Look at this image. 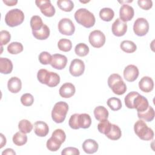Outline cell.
<instances>
[{
  "label": "cell",
  "instance_id": "681fc988",
  "mask_svg": "<svg viewBox=\"0 0 155 155\" xmlns=\"http://www.w3.org/2000/svg\"><path fill=\"white\" fill-rule=\"evenodd\" d=\"M3 2L7 6H13L18 3V1L14 0H3Z\"/></svg>",
  "mask_w": 155,
  "mask_h": 155
},
{
  "label": "cell",
  "instance_id": "5b68a950",
  "mask_svg": "<svg viewBox=\"0 0 155 155\" xmlns=\"http://www.w3.org/2000/svg\"><path fill=\"white\" fill-rule=\"evenodd\" d=\"M24 14L22 10L14 8L9 10L5 16V24L10 27H14L21 24L24 20Z\"/></svg>",
  "mask_w": 155,
  "mask_h": 155
},
{
  "label": "cell",
  "instance_id": "5bb4252c",
  "mask_svg": "<svg viewBox=\"0 0 155 155\" xmlns=\"http://www.w3.org/2000/svg\"><path fill=\"white\" fill-rule=\"evenodd\" d=\"M67 63V58L65 55L59 53L52 55L50 65L53 68L57 70H62L66 67Z\"/></svg>",
  "mask_w": 155,
  "mask_h": 155
},
{
  "label": "cell",
  "instance_id": "603a6c76",
  "mask_svg": "<svg viewBox=\"0 0 155 155\" xmlns=\"http://www.w3.org/2000/svg\"><path fill=\"white\" fill-rule=\"evenodd\" d=\"M154 110L151 106H148V108L143 111H137V116L140 119L144 120L147 122H151L154 118Z\"/></svg>",
  "mask_w": 155,
  "mask_h": 155
},
{
  "label": "cell",
  "instance_id": "4fadbf2b",
  "mask_svg": "<svg viewBox=\"0 0 155 155\" xmlns=\"http://www.w3.org/2000/svg\"><path fill=\"white\" fill-rule=\"evenodd\" d=\"M134 15V10L131 6L127 4H124L120 7L119 10V19L122 21L124 22L130 21L133 19Z\"/></svg>",
  "mask_w": 155,
  "mask_h": 155
},
{
  "label": "cell",
  "instance_id": "83f0119b",
  "mask_svg": "<svg viewBox=\"0 0 155 155\" xmlns=\"http://www.w3.org/2000/svg\"><path fill=\"white\" fill-rule=\"evenodd\" d=\"M114 16V11L108 7L102 8L99 12V17L104 21L109 22L113 19Z\"/></svg>",
  "mask_w": 155,
  "mask_h": 155
},
{
  "label": "cell",
  "instance_id": "44dd1931",
  "mask_svg": "<svg viewBox=\"0 0 155 155\" xmlns=\"http://www.w3.org/2000/svg\"><path fill=\"white\" fill-rule=\"evenodd\" d=\"M82 147L84 151L87 154H93L96 153L99 148L97 142L91 139H86L83 142Z\"/></svg>",
  "mask_w": 155,
  "mask_h": 155
},
{
  "label": "cell",
  "instance_id": "f546056e",
  "mask_svg": "<svg viewBox=\"0 0 155 155\" xmlns=\"http://www.w3.org/2000/svg\"><path fill=\"white\" fill-rule=\"evenodd\" d=\"M12 140L14 144L17 146H22L25 144L27 142V136L25 134L22 132H16L13 136Z\"/></svg>",
  "mask_w": 155,
  "mask_h": 155
},
{
  "label": "cell",
  "instance_id": "bcb514c9",
  "mask_svg": "<svg viewBox=\"0 0 155 155\" xmlns=\"http://www.w3.org/2000/svg\"><path fill=\"white\" fill-rule=\"evenodd\" d=\"M62 155H67V154H70V155H79L80 152L79 150L75 147H67L62 150L61 152Z\"/></svg>",
  "mask_w": 155,
  "mask_h": 155
},
{
  "label": "cell",
  "instance_id": "4dcf8cb0",
  "mask_svg": "<svg viewBox=\"0 0 155 155\" xmlns=\"http://www.w3.org/2000/svg\"><path fill=\"white\" fill-rule=\"evenodd\" d=\"M30 24L32 31H37L40 30L44 24L42 22V18L39 16L34 15L30 19Z\"/></svg>",
  "mask_w": 155,
  "mask_h": 155
},
{
  "label": "cell",
  "instance_id": "ac0fdd59",
  "mask_svg": "<svg viewBox=\"0 0 155 155\" xmlns=\"http://www.w3.org/2000/svg\"><path fill=\"white\" fill-rule=\"evenodd\" d=\"M139 89L145 93H149L153 90L154 82L151 78L143 76L139 82Z\"/></svg>",
  "mask_w": 155,
  "mask_h": 155
},
{
  "label": "cell",
  "instance_id": "4316f807",
  "mask_svg": "<svg viewBox=\"0 0 155 155\" xmlns=\"http://www.w3.org/2000/svg\"><path fill=\"white\" fill-rule=\"evenodd\" d=\"M120 48L125 53H132L136 50L137 46L134 42L130 40H125L120 43Z\"/></svg>",
  "mask_w": 155,
  "mask_h": 155
},
{
  "label": "cell",
  "instance_id": "6da1fadb",
  "mask_svg": "<svg viewBox=\"0 0 155 155\" xmlns=\"http://www.w3.org/2000/svg\"><path fill=\"white\" fill-rule=\"evenodd\" d=\"M74 19L78 24L85 28L92 27L96 22L94 15L85 8H81L76 11Z\"/></svg>",
  "mask_w": 155,
  "mask_h": 155
},
{
  "label": "cell",
  "instance_id": "60d3db41",
  "mask_svg": "<svg viewBox=\"0 0 155 155\" xmlns=\"http://www.w3.org/2000/svg\"><path fill=\"white\" fill-rule=\"evenodd\" d=\"M52 56L47 51H42L38 56L39 62L43 65L50 64Z\"/></svg>",
  "mask_w": 155,
  "mask_h": 155
},
{
  "label": "cell",
  "instance_id": "d590c367",
  "mask_svg": "<svg viewBox=\"0 0 155 155\" xmlns=\"http://www.w3.org/2000/svg\"><path fill=\"white\" fill-rule=\"evenodd\" d=\"M89 47L85 43H79L74 48V52L76 55L80 57L87 56L89 53Z\"/></svg>",
  "mask_w": 155,
  "mask_h": 155
},
{
  "label": "cell",
  "instance_id": "2e32d148",
  "mask_svg": "<svg viewBox=\"0 0 155 155\" xmlns=\"http://www.w3.org/2000/svg\"><path fill=\"white\" fill-rule=\"evenodd\" d=\"M148 106L149 103L147 99L138 93L134 99L133 108L136 109L137 111H143L146 110Z\"/></svg>",
  "mask_w": 155,
  "mask_h": 155
},
{
  "label": "cell",
  "instance_id": "ba28073f",
  "mask_svg": "<svg viewBox=\"0 0 155 155\" xmlns=\"http://www.w3.org/2000/svg\"><path fill=\"white\" fill-rule=\"evenodd\" d=\"M134 33L139 36H143L149 31V24L148 21L143 18H138L134 22Z\"/></svg>",
  "mask_w": 155,
  "mask_h": 155
},
{
  "label": "cell",
  "instance_id": "74e56055",
  "mask_svg": "<svg viewBox=\"0 0 155 155\" xmlns=\"http://www.w3.org/2000/svg\"><path fill=\"white\" fill-rule=\"evenodd\" d=\"M58 48L62 51L68 52L71 50L72 48V43L70 39L63 38L61 39L58 42Z\"/></svg>",
  "mask_w": 155,
  "mask_h": 155
},
{
  "label": "cell",
  "instance_id": "d6a6232c",
  "mask_svg": "<svg viewBox=\"0 0 155 155\" xmlns=\"http://www.w3.org/2000/svg\"><path fill=\"white\" fill-rule=\"evenodd\" d=\"M57 5L61 10L66 12H71L74 8V3L71 0H59Z\"/></svg>",
  "mask_w": 155,
  "mask_h": 155
},
{
  "label": "cell",
  "instance_id": "7dc6e473",
  "mask_svg": "<svg viewBox=\"0 0 155 155\" xmlns=\"http://www.w3.org/2000/svg\"><path fill=\"white\" fill-rule=\"evenodd\" d=\"M137 4L141 8L145 10L150 9L153 6V2L151 0H139Z\"/></svg>",
  "mask_w": 155,
  "mask_h": 155
},
{
  "label": "cell",
  "instance_id": "52a82bcc",
  "mask_svg": "<svg viewBox=\"0 0 155 155\" xmlns=\"http://www.w3.org/2000/svg\"><path fill=\"white\" fill-rule=\"evenodd\" d=\"M59 31L64 35L71 36L75 31V27L72 21L69 18H62L58 22Z\"/></svg>",
  "mask_w": 155,
  "mask_h": 155
},
{
  "label": "cell",
  "instance_id": "30bf717a",
  "mask_svg": "<svg viewBox=\"0 0 155 155\" xmlns=\"http://www.w3.org/2000/svg\"><path fill=\"white\" fill-rule=\"evenodd\" d=\"M85 71L84 62L79 59H74L71 61L69 67L70 73L74 77L81 76Z\"/></svg>",
  "mask_w": 155,
  "mask_h": 155
},
{
  "label": "cell",
  "instance_id": "3957f363",
  "mask_svg": "<svg viewBox=\"0 0 155 155\" xmlns=\"http://www.w3.org/2000/svg\"><path fill=\"white\" fill-rule=\"evenodd\" d=\"M135 134L143 140H150L154 137L153 130L148 127L142 119L137 120L134 125Z\"/></svg>",
  "mask_w": 155,
  "mask_h": 155
},
{
  "label": "cell",
  "instance_id": "8d00e7d4",
  "mask_svg": "<svg viewBox=\"0 0 155 155\" xmlns=\"http://www.w3.org/2000/svg\"><path fill=\"white\" fill-rule=\"evenodd\" d=\"M107 104L109 108L113 111H117L120 110L122 107L120 99L115 97L109 98L107 101Z\"/></svg>",
  "mask_w": 155,
  "mask_h": 155
},
{
  "label": "cell",
  "instance_id": "7402d4cb",
  "mask_svg": "<svg viewBox=\"0 0 155 155\" xmlns=\"http://www.w3.org/2000/svg\"><path fill=\"white\" fill-rule=\"evenodd\" d=\"M13 70V63L12 61L6 58H0V72L2 74H7Z\"/></svg>",
  "mask_w": 155,
  "mask_h": 155
},
{
  "label": "cell",
  "instance_id": "d4e9b609",
  "mask_svg": "<svg viewBox=\"0 0 155 155\" xmlns=\"http://www.w3.org/2000/svg\"><path fill=\"white\" fill-rule=\"evenodd\" d=\"M105 136L110 139L112 140H116L120 138L122 136V132L120 128L115 124H112L111 125L110 130L106 133Z\"/></svg>",
  "mask_w": 155,
  "mask_h": 155
},
{
  "label": "cell",
  "instance_id": "ee69618b",
  "mask_svg": "<svg viewBox=\"0 0 155 155\" xmlns=\"http://www.w3.org/2000/svg\"><path fill=\"white\" fill-rule=\"evenodd\" d=\"M51 136L60 141L62 143L64 142L66 139V134L63 130L62 129H56L51 134Z\"/></svg>",
  "mask_w": 155,
  "mask_h": 155
},
{
  "label": "cell",
  "instance_id": "f1b7e54d",
  "mask_svg": "<svg viewBox=\"0 0 155 155\" xmlns=\"http://www.w3.org/2000/svg\"><path fill=\"white\" fill-rule=\"evenodd\" d=\"M91 119L90 116L87 113H82L79 115V125L81 128L86 129L90 127Z\"/></svg>",
  "mask_w": 155,
  "mask_h": 155
},
{
  "label": "cell",
  "instance_id": "7c38bea8",
  "mask_svg": "<svg viewBox=\"0 0 155 155\" xmlns=\"http://www.w3.org/2000/svg\"><path fill=\"white\" fill-rule=\"evenodd\" d=\"M111 31L114 36L117 37L122 36L127 31V24L126 22L122 21L119 18H117L112 24Z\"/></svg>",
  "mask_w": 155,
  "mask_h": 155
},
{
  "label": "cell",
  "instance_id": "c3c4849f",
  "mask_svg": "<svg viewBox=\"0 0 155 155\" xmlns=\"http://www.w3.org/2000/svg\"><path fill=\"white\" fill-rule=\"evenodd\" d=\"M2 155H4V154H6V155H12V154L15 155L16 153L12 148H7L2 152Z\"/></svg>",
  "mask_w": 155,
  "mask_h": 155
},
{
  "label": "cell",
  "instance_id": "d6986e66",
  "mask_svg": "<svg viewBox=\"0 0 155 155\" xmlns=\"http://www.w3.org/2000/svg\"><path fill=\"white\" fill-rule=\"evenodd\" d=\"M35 133L39 137H45L49 132V128L47 123L44 121H36L34 124Z\"/></svg>",
  "mask_w": 155,
  "mask_h": 155
},
{
  "label": "cell",
  "instance_id": "f35d334b",
  "mask_svg": "<svg viewBox=\"0 0 155 155\" xmlns=\"http://www.w3.org/2000/svg\"><path fill=\"white\" fill-rule=\"evenodd\" d=\"M139 93L136 91H131L128 93L125 97L124 101L126 107L130 109H133V102L135 97Z\"/></svg>",
  "mask_w": 155,
  "mask_h": 155
},
{
  "label": "cell",
  "instance_id": "8fae6325",
  "mask_svg": "<svg viewBox=\"0 0 155 155\" xmlns=\"http://www.w3.org/2000/svg\"><path fill=\"white\" fill-rule=\"evenodd\" d=\"M60 82V76L55 72L48 71L45 72L43 79L42 84H45L49 87H54Z\"/></svg>",
  "mask_w": 155,
  "mask_h": 155
},
{
  "label": "cell",
  "instance_id": "7a4b0ae2",
  "mask_svg": "<svg viewBox=\"0 0 155 155\" xmlns=\"http://www.w3.org/2000/svg\"><path fill=\"white\" fill-rule=\"evenodd\" d=\"M107 82L112 91L117 95L124 94L127 91L126 84L119 74H111L108 77Z\"/></svg>",
  "mask_w": 155,
  "mask_h": 155
},
{
  "label": "cell",
  "instance_id": "b9f144b4",
  "mask_svg": "<svg viewBox=\"0 0 155 155\" xmlns=\"http://www.w3.org/2000/svg\"><path fill=\"white\" fill-rule=\"evenodd\" d=\"M21 102L23 105L29 107L33 104L34 97L30 93H25L21 96Z\"/></svg>",
  "mask_w": 155,
  "mask_h": 155
},
{
  "label": "cell",
  "instance_id": "7bdbcfd3",
  "mask_svg": "<svg viewBox=\"0 0 155 155\" xmlns=\"http://www.w3.org/2000/svg\"><path fill=\"white\" fill-rule=\"evenodd\" d=\"M79 114L75 113L71 115L68 120V125L70 128L74 130L80 128L79 125Z\"/></svg>",
  "mask_w": 155,
  "mask_h": 155
},
{
  "label": "cell",
  "instance_id": "cb8c5ba5",
  "mask_svg": "<svg viewBox=\"0 0 155 155\" xmlns=\"http://www.w3.org/2000/svg\"><path fill=\"white\" fill-rule=\"evenodd\" d=\"M94 115L96 120L99 121H102L108 119L109 113L105 107L100 105L94 108Z\"/></svg>",
  "mask_w": 155,
  "mask_h": 155
},
{
  "label": "cell",
  "instance_id": "836d02e7",
  "mask_svg": "<svg viewBox=\"0 0 155 155\" xmlns=\"http://www.w3.org/2000/svg\"><path fill=\"white\" fill-rule=\"evenodd\" d=\"M23 45L21 42H12L7 47V51L12 54H17L23 51Z\"/></svg>",
  "mask_w": 155,
  "mask_h": 155
},
{
  "label": "cell",
  "instance_id": "e575fe53",
  "mask_svg": "<svg viewBox=\"0 0 155 155\" xmlns=\"http://www.w3.org/2000/svg\"><path fill=\"white\" fill-rule=\"evenodd\" d=\"M61 145L62 143L60 141L52 136H51V137L47 140L46 143V147L50 151H58L60 148Z\"/></svg>",
  "mask_w": 155,
  "mask_h": 155
},
{
  "label": "cell",
  "instance_id": "9a60e30c",
  "mask_svg": "<svg viewBox=\"0 0 155 155\" xmlns=\"http://www.w3.org/2000/svg\"><path fill=\"white\" fill-rule=\"evenodd\" d=\"M124 78L128 82H133L137 79L139 74L138 68L134 65H128L124 70Z\"/></svg>",
  "mask_w": 155,
  "mask_h": 155
},
{
  "label": "cell",
  "instance_id": "f6af8a7d",
  "mask_svg": "<svg viewBox=\"0 0 155 155\" xmlns=\"http://www.w3.org/2000/svg\"><path fill=\"white\" fill-rule=\"evenodd\" d=\"M11 39V35L7 30H1L0 32V44L1 46L6 45Z\"/></svg>",
  "mask_w": 155,
  "mask_h": 155
},
{
  "label": "cell",
  "instance_id": "9c48e42d",
  "mask_svg": "<svg viewBox=\"0 0 155 155\" xmlns=\"http://www.w3.org/2000/svg\"><path fill=\"white\" fill-rule=\"evenodd\" d=\"M35 3L44 16L52 17L54 15L56 12L55 8L50 0H36Z\"/></svg>",
  "mask_w": 155,
  "mask_h": 155
},
{
  "label": "cell",
  "instance_id": "e0dca14e",
  "mask_svg": "<svg viewBox=\"0 0 155 155\" xmlns=\"http://www.w3.org/2000/svg\"><path fill=\"white\" fill-rule=\"evenodd\" d=\"M76 91L74 85L70 82H66L61 85L59 90V93L62 97L70 98L72 97Z\"/></svg>",
  "mask_w": 155,
  "mask_h": 155
},
{
  "label": "cell",
  "instance_id": "277c9868",
  "mask_svg": "<svg viewBox=\"0 0 155 155\" xmlns=\"http://www.w3.org/2000/svg\"><path fill=\"white\" fill-rule=\"evenodd\" d=\"M68 111V105L64 101H59L56 102L51 111V118L53 120L60 124L64 121L67 112Z\"/></svg>",
  "mask_w": 155,
  "mask_h": 155
},
{
  "label": "cell",
  "instance_id": "ab89813d",
  "mask_svg": "<svg viewBox=\"0 0 155 155\" xmlns=\"http://www.w3.org/2000/svg\"><path fill=\"white\" fill-rule=\"evenodd\" d=\"M111 124L108 119L100 121V122L97 125V130L98 131L104 134H106V133L110 130Z\"/></svg>",
  "mask_w": 155,
  "mask_h": 155
},
{
  "label": "cell",
  "instance_id": "8992f818",
  "mask_svg": "<svg viewBox=\"0 0 155 155\" xmlns=\"http://www.w3.org/2000/svg\"><path fill=\"white\" fill-rule=\"evenodd\" d=\"M105 36L104 33L99 30L92 31L88 36L90 44L94 48L102 47L105 42Z\"/></svg>",
  "mask_w": 155,
  "mask_h": 155
},
{
  "label": "cell",
  "instance_id": "ffe728a7",
  "mask_svg": "<svg viewBox=\"0 0 155 155\" xmlns=\"http://www.w3.org/2000/svg\"><path fill=\"white\" fill-rule=\"evenodd\" d=\"M7 88L9 91L12 93H18L22 88V82L21 79L16 76L12 77L8 81Z\"/></svg>",
  "mask_w": 155,
  "mask_h": 155
},
{
  "label": "cell",
  "instance_id": "f907efd6",
  "mask_svg": "<svg viewBox=\"0 0 155 155\" xmlns=\"http://www.w3.org/2000/svg\"><path fill=\"white\" fill-rule=\"evenodd\" d=\"M1 146H0V148H2L5 144H6V138L5 137H4V136L3 135V134L1 133Z\"/></svg>",
  "mask_w": 155,
  "mask_h": 155
},
{
  "label": "cell",
  "instance_id": "484cf974",
  "mask_svg": "<svg viewBox=\"0 0 155 155\" xmlns=\"http://www.w3.org/2000/svg\"><path fill=\"white\" fill-rule=\"evenodd\" d=\"M50 29L45 24H44L40 30L37 31H32L33 36L39 40H45L47 39L50 36Z\"/></svg>",
  "mask_w": 155,
  "mask_h": 155
},
{
  "label": "cell",
  "instance_id": "1f68e13d",
  "mask_svg": "<svg viewBox=\"0 0 155 155\" xmlns=\"http://www.w3.org/2000/svg\"><path fill=\"white\" fill-rule=\"evenodd\" d=\"M33 125L27 119H22L18 124V128L21 132L24 134L29 133L33 129Z\"/></svg>",
  "mask_w": 155,
  "mask_h": 155
}]
</instances>
